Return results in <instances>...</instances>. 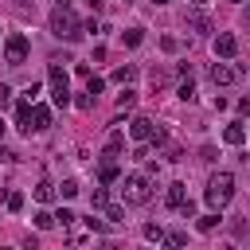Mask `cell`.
Here are the masks:
<instances>
[{
  "label": "cell",
  "instance_id": "38",
  "mask_svg": "<svg viewBox=\"0 0 250 250\" xmlns=\"http://www.w3.org/2000/svg\"><path fill=\"white\" fill-rule=\"evenodd\" d=\"M230 4H242V0H230Z\"/></svg>",
  "mask_w": 250,
  "mask_h": 250
},
{
  "label": "cell",
  "instance_id": "16",
  "mask_svg": "<svg viewBox=\"0 0 250 250\" xmlns=\"http://www.w3.org/2000/svg\"><path fill=\"white\" fill-rule=\"evenodd\" d=\"M98 180H102V184H113V180H117V160H105V164L98 168Z\"/></svg>",
  "mask_w": 250,
  "mask_h": 250
},
{
  "label": "cell",
  "instance_id": "3",
  "mask_svg": "<svg viewBox=\"0 0 250 250\" xmlns=\"http://www.w3.org/2000/svg\"><path fill=\"white\" fill-rule=\"evenodd\" d=\"M66 59H55L47 66V82H51V102L55 105H70V82H66V70H62Z\"/></svg>",
  "mask_w": 250,
  "mask_h": 250
},
{
  "label": "cell",
  "instance_id": "14",
  "mask_svg": "<svg viewBox=\"0 0 250 250\" xmlns=\"http://www.w3.org/2000/svg\"><path fill=\"white\" fill-rule=\"evenodd\" d=\"M27 113H31V102H27V98H20V105H16V125H20L23 133H31V125H27Z\"/></svg>",
  "mask_w": 250,
  "mask_h": 250
},
{
  "label": "cell",
  "instance_id": "19",
  "mask_svg": "<svg viewBox=\"0 0 250 250\" xmlns=\"http://www.w3.org/2000/svg\"><path fill=\"white\" fill-rule=\"evenodd\" d=\"M102 211H105V219H109V223H125V207H117V203H105Z\"/></svg>",
  "mask_w": 250,
  "mask_h": 250
},
{
  "label": "cell",
  "instance_id": "27",
  "mask_svg": "<svg viewBox=\"0 0 250 250\" xmlns=\"http://www.w3.org/2000/svg\"><path fill=\"white\" fill-rule=\"evenodd\" d=\"M94 102H98L94 94H78V98H74V105H78V109H94Z\"/></svg>",
  "mask_w": 250,
  "mask_h": 250
},
{
  "label": "cell",
  "instance_id": "25",
  "mask_svg": "<svg viewBox=\"0 0 250 250\" xmlns=\"http://www.w3.org/2000/svg\"><path fill=\"white\" fill-rule=\"evenodd\" d=\"M145 238H148V242H164V230H160L156 223H145Z\"/></svg>",
  "mask_w": 250,
  "mask_h": 250
},
{
  "label": "cell",
  "instance_id": "2",
  "mask_svg": "<svg viewBox=\"0 0 250 250\" xmlns=\"http://www.w3.org/2000/svg\"><path fill=\"white\" fill-rule=\"evenodd\" d=\"M230 199H234V176H230V172H215V176L207 180V203H211V211L227 207Z\"/></svg>",
  "mask_w": 250,
  "mask_h": 250
},
{
  "label": "cell",
  "instance_id": "22",
  "mask_svg": "<svg viewBox=\"0 0 250 250\" xmlns=\"http://www.w3.org/2000/svg\"><path fill=\"white\" fill-rule=\"evenodd\" d=\"M59 195H62V199H74V195H78V180H62V184H59Z\"/></svg>",
  "mask_w": 250,
  "mask_h": 250
},
{
  "label": "cell",
  "instance_id": "18",
  "mask_svg": "<svg viewBox=\"0 0 250 250\" xmlns=\"http://www.w3.org/2000/svg\"><path fill=\"white\" fill-rule=\"evenodd\" d=\"M133 78H137V66H129V62L113 70V82H121V86H125V82H133Z\"/></svg>",
  "mask_w": 250,
  "mask_h": 250
},
{
  "label": "cell",
  "instance_id": "39",
  "mask_svg": "<svg viewBox=\"0 0 250 250\" xmlns=\"http://www.w3.org/2000/svg\"><path fill=\"white\" fill-rule=\"evenodd\" d=\"M125 4H133V0H125Z\"/></svg>",
  "mask_w": 250,
  "mask_h": 250
},
{
  "label": "cell",
  "instance_id": "12",
  "mask_svg": "<svg viewBox=\"0 0 250 250\" xmlns=\"http://www.w3.org/2000/svg\"><path fill=\"white\" fill-rule=\"evenodd\" d=\"M164 199H168V207H176V211H180V207H184V203H188V188H184V184H172V188H168V195H164Z\"/></svg>",
  "mask_w": 250,
  "mask_h": 250
},
{
  "label": "cell",
  "instance_id": "26",
  "mask_svg": "<svg viewBox=\"0 0 250 250\" xmlns=\"http://www.w3.org/2000/svg\"><path fill=\"white\" fill-rule=\"evenodd\" d=\"M4 203H8V211H20V207H23V191H8Z\"/></svg>",
  "mask_w": 250,
  "mask_h": 250
},
{
  "label": "cell",
  "instance_id": "34",
  "mask_svg": "<svg viewBox=\"0 0 250 250\" xmlns=\"http://www.w3.org/2000/svg\"><path fill=\"white\" fill-rule=\"evenodd\" d=\"M86 4H90V8H102V0H86Z\"/></svg>",
  "mask_w": 250,
  "mask_h": 250
},
{
  "label": "cell",
  "instance_id": "20",
  "mask_svg": "<svg viewBox=\"0 0 250 250\" xmlns=\"http://www.w3.org/2000/svg\"><path fill=\"white\" fill-rule=\"evenodd\" d=\"M102 90H105V82H102L98 74H86V94H94V98H98Z\"/></svg>",
  "mask_w": 250,
  "mask_h": 250
},
{
  "label": "cell",
  "instance_id": "31",
  "mask_svg": "<svg viewBox=\"0 0 250 250\" xmlns=\"http://www.w3.org/2000/svg\"><path fill=\"white\" fill-rule=\"evenodd\" d=\"M164 82H168V74H164V70H152V86H156V90H160V86H164Z\"/></svg>",
  "mask_w": 250,
  "mask_h": 250
},
{
  "label": "cell",
  "instance_id": "37",
  "mask_svg": "<svg viewBox=\"0 0 250 250\" xmlns=\"http://www.w3.org/2000/svg\"><path fill=\"white\" fill-rule=\"evenodd\" d=\"M152 4H168V0H152Z\"/></svg>",
  "mask_w": 250,
  "mask_h": 250
},
{
  "label": "cell",
  "instance_id": "5",
  "mask_svg": "<svg viewBox=\"0 0 250 250\" xmlns=\"http://www.w3.org/2000/svg\"><path fill=\"white\" fill-rule=\"evenodd\" d=\"M27 47H31L27 35H23V31H12V35L4 39V59H8V66H20V62L27 59Z\"/></svg>",
  "mask_w": 250,
  "mask_h": 250
},
{
  "label": "cell",
  "instance_id": "28",
  "mask_svg": "<svg viewBox=\"0 0 250 250\" xmlns=\"http://www.w3.org/2000/svg\"><path fill=\"white\" fill-rule=\"evenodd\" d=\"M215 223H219L215 211H211V215H199V230H215Z\"/></svg>",
  "mask_w": 250,
  "mask_h": 250
},
{
  "label": "cell",
  "instance_id": "4",
  "mask_svg": "<svg viewBox=\"0 0 250 250\" xmlns=\"http://www.w3.org/2000/svg\"><path fill=\"white\" fill-rule=\"evenodd\" d=\"M152 188H148V176H125L121 180V199L125 203H148Z\"/></svg>",
  "mask_w": 250,
  "mask_h": 250
},
{
  "label": "cell",
  "instance_id": "17",
  "mask_svg": "<svg viewBox=\"0 0 250 250\" xmlns=\"http://www.w3.org/2000/svg\"><path fill=\"white\" fill-rule=\"evenodd\" d=\"M121 39H125V47H141L145 43V31L141 27H129V31H121Z\"/></svg>",
  "mask_w": 250,
  "mask_h": 250
},
{
  "label": "cell",
  "instance_id": "33",
  "mask_svg": "<svg viewBox=\"0 0 250 250\" xmlns=\"http://www.w3.org/2000/svg\"><path fill=\"white\" fill-rule=\"evenodd\" d=\"M0 160H4V164H12V160H16V152H12V148H0Z\"/></svg>",
  "mask_w": 250,
  "mask_h": 250
},
{
  "label": "cell",
  "instance_id": "23",
  "mask_svg": "<svg viewBox=\"0 0 250 250\" xmlns=\"http://www.w3.org/2000/svg\"><path fill=\"white\" fill-rule=\"evenodd\" d=\"M105 203H109V195H105V188H94V195H90V207H98V211H102Z\"/></svg>",
  "mask_w": 250,
  "mask_h": 250
},
{
  "label": "cell",
  "instance_id": "9",
  "mask_svg": "<svg viewBox=\"0 0 250 250\" xmlns=\"http://www.w3.org/2000/svg\"><path fill=\"white\" fill-rule=\"evenodd\" d=\"M234 78H238L234 66H227V62H215V66H211V82H215V86H230Z\"/></svg>",
  "mask_w": 250,
  "mask_h": 250
},
{
  "label": "cell",
  "instance_id": "29",
  "mask_svg": "<svg viewBox=\"0 0 250 250\" xmlns=\"http://www.w3.org/2000/svg\"><path fill=\"white\" fill-rule=\"evenodd\" d=\"M164 242H168V246H184L188 234H184V230H172V234H164Z\"/></svg>",
  "mask_w": 250,
  "mask_h": 250
},
{
  "label": "cell",
  "instance_id": "13",
  "mask_svg": "<svg viewBox=\"0 0 250 250\" xmlns=\"http://www.w3.org/2000/svg\"><path fill=\"white\" fill-rule=\"evenodd\" d=\"M31 195H35L39 203H51V199H55V184H51V180H39V184L31 188Z\"/></svg>",
  "mask_w": 250,
  "mask_h": 250
},
{
  "label": "cell",
  "instance_id": "11",
  "mask_svg": "<svg viewBox=\"0 0 250 250\" xmlns=\"http://www.w3.org/2000/svg\"><path fill=\"white\" fill-rule=\"evenodd\" d=\"M188 27H195V31H211V16H207L203 8H195V12H188Z\"/></svg>",
  "mask_w": 250,
  "mask_h": 250
},
{
  "label": "cell",
  "instance_id": "7",
  "mask_svg": "<svg viewBox=\"0 0 250 250\" xmlns=\"http://www.w3.org/2000/svg\"><path fill=\"white\" fill-rule=\"evenodd\" d=\"M27 125H31L35 133H43V129L51 125V109H47V105H35V102H31V113H27Z\"/></svg>",
  "mask_w": 250,
  "mask_h": 250
},
{
  "label": "cell",
  "instance_id": "36",
  "mask_svg": "<svg viewBox=\"0 0 250 250\" xmlns=\"http://www.w3.org/2000/svg\"><path fill=\"white\" fill-rule=\"evenodd\" d=\"M55 4H70V0H55Z\"/></svg>",
  "mask_w": 250,
  "mask_h": 250
},
{
  "label": "cell",
  "instance_id": "21",
  "mask_svg": "<svg viewBox=\"0 0 250 250\" xmlns=\"http://www.w3.org/2000/svg\"><path fill=\"white\" fill-rule=\"evenodd\" d=\"M133 105H137V94L133 90H121L117 94V109H133Z\"/></svg>",
  "mask_w": 250,
  "mask_h": 250
},
{
  "label": "cell",
  "instance_id": "8",
  "mask_svg": "<svg viewBox=\"0 0 250 250\" xmlns=\"http://www.w3.org/2000/svg\"><path fill=\"white\" fill-rule=\"evenodd\" d=\"M152 125H156L152 117H133V121H129V137H133V141H148V137H152Z\"/></svg>",
  "mask_w": 250,
  "mask_h": 250
},
{
  "label": "cell",
  "instance_id": "15",
  "mask_svg": "<svg viewBox=\"0 0 250 250\" xmlns=\"http://www.w3.org/2000/svg\"><path fill=\"white\" fill-rule=\"evenodd\" d=\"M223 141H227V145H242V141H246V129L234 121V125H227V129H223Z\"/></svg>",
  "mask_w": 250,
  "mask_h": 250
},
{
  "label": "cell",
  "instance_id": "24",
  "mask_svg": "<svg viewBox=\"0 0 250 250\" xmlns=\"http://www.w3.org/2000/svg\"><path fill=\"white\" fill-rule=\"evenodd\" d=\"M35 227H39V230H51V227H55V215H51V211H39V215H35Z\"/></svg>",
  "mask_w": 250,
  "mask_h": 250
},
{
  "label": "cell",
  "instance_id": "32",
  "mask_svg": "<svg viewBox=\"0 0 250 250\" xmlns=\"http://www.w3.org/2000/svg\"><path fill=\"white\" fill-rule=\"evenodd\" d=\"M8 102H12V90H8V86H4V82H0V109H4V105H8Z\"/></svg>",
  "mask_w": 250,
  "mask_h": 250
},
{
  "label": "cell",
  "instance_id": "10",
  "mask_svg": "<svg viewBox=\"0 0 250 250\" xmlns=\"http://www.w3.org/2000/svg\"><path fill=\"white\" fill-rule=\"evenodd\" d=\"M121 148H125V133H121V129H113V133H109V145H105V152H102V156H105V160H117V156H121Z\"/></svg>",
  "mask_w": 250,
  "mask_h": 250
},
{
  "label": "cell",
  "instance_id": "6",
  "mask_svg": "<svg viewBox=\"0 0 250 250\" xmlns=\"http://www.w3.org/2000/svg\"><path fill=\"white\" fill-rule=\"evenodd\" d=\"M215 55H219V59H234V55H238V39H234L230 31H219V35H215Z\"/></svg>",
  "mask_w": 250,
  "mask_h": 250
},
{
  "label": "cell",
  "instance_id": "30",
  "mask_svg": "<svg viewBox=\"0 0 250 250\" xmlns=\"http://www.w3.org/2000/svg\"><path fill=\"white\" fill-rule=\"evenodd\" d=\"M55 223H62V227H70V223H74V211H66V207H62V211H55Z\"/></svg>",
  "mask_w": 250,
  "mask_h": 250
},
{
  "label": "cell",
  "instance_id": "35",
  "mask_svg": "<svg viewBox=\"0 0 250 250\" xmlns=\"http://www.w3.org/2000/svg\"><path fill=\"white\" fill-rule=\"evenodd\" d=\"M0 137H4V117H0Z\"/></svg>",
  "mask_w": 250,
  "mask_h": 250
},
{
  "label": "cell",
  "instance_id": "1",
  "mask_svg": "<svg viewBox=\"0 0 250 250\" xmlns=\"http://www.w3.org/2000/svg\"><path fill=\"white\" fill-rule=\"evenodd\" d=\"M51 35L66 39V43H74L82 35V20L70 12V4H55V12H51Z\"/></svg>",
  "mask_w": 250,
  "mask_h": 250
}]
</instances>
